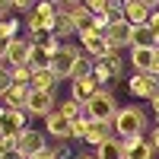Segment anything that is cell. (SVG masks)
<instances>
[{"label":"cell","mask_w":159,"mask_h":159,"mask_svg":"<svg viewBox=\"0 0 159 159\" xmlns=\"http://www.w3.org/2000/svg\"><path fill=\"white\" fill-rule=\"evenodd\" d=\"M70 19H73V25H76V32H86V29H92V10H89L86 3H80V7H73V13H70Z\"/></svg>","instance_id":"cell-20"},{"label":"cell","mask_w":159,"mask_h":159,"mask_svg":"<svg viewBox=\"0 0 159 159\" xmlns=\"http://www.w3.org/2000/svg\"><path fill=\"white\" fill-rule=\"evenodd\" d=\"M121 3H127V0H121Z\"/></svg>","instance_id":"cell-47"},{"label":"cell","mask_w":159,"mask_h":159,"mask_svg":"<svg viewBox=\"0 0 159 159\" xmlns=\"http://www.w3.org/2000/svg\"><path fill=\"white\" fill-rule=\"evenodd\" d=\"M143 7H150V10H159V0H140Z\"/></svg>","instance_id":"cell-40"},{"label":"cell","mask_w":159,"mask_h":159,"mask_svg":"<svg viewBox=\"0 0 159 159\" xmlns=\"http://www.w3.org/2000/svg\"><path fill=\"white\" fill-rule=\"evenodd\" d=\"M147 140L153 143V150L159 153V127H153V130H150V134H147Z\"/></svg>","instance_id":"cell-35"},{"label":"cell","mask_w":159,"mask_h":159,"mask_svg":"<svg viewBox=\"0 0 159 159\" xmlns=\"http://www.w3.org/2000/svg\"><path fill=\"white\" fill-rule=\"evenodd\" d=\"M111 16H108V13H92V29H96V32H108L111 29Z\"/></svg>","instance_id":"cell-29"},{"label":"cell","mask_w":159,"mask_h":159,"mask_svg":"<svg viewBox=\"0 0 159 159\" xmlns=\"http://www.w3.org/2000/svg\"><path fill=\"white\" fill-rule=\"evenodd\" d=\"M48 147L57 153V159H70V147H67V140H54V143H48Z\"/></svg>","instance_id":"cell-31"},{"label":"cell","mask_w":159,"mask_h":159,"mask_svg":"<svg viewBox=\"0 0 159 159\" xmlns=\"http://www.w3.org/2000/svg\"><path fill=\"white\" fill-rule=\"evenodd\" d=\"M57 38V42H64V38H70V35H80L76 32V25H73V19L70 16H57V22H54V32H51Z\"/></svg>","instance_id":"cell-22"},{"label":"cell","mask_w":159,"mask_h":159,"mask_svg":"<svg viewBox=\"0 0 159 159\" xmlns=\"http://www.w3.org/2000/svg\"><path fill=\"white\" fill-rule=\"evenodd\" d=\"M29 89H32V86H19V83H13V86H10V89L3 92V99H0V102H3L7 108H25Z\"/></svg>","instance_id":"cell-18"},{"label":"cell","mask_w":159,"mask_h":159,"mask_svg":"<svg viewBox=\"0 0 159 159\" xmlns=\"http://www.w3.org/2000/svg\"><path fill=\"white\" fill-rule=\"evenodd\" d=\"M130 67H134V73H153L156 70V48H130Z\"/></svg>","instance_id":"cell-10"},{"label":"cell","mask_w":159,"mask_h":159,"mask_svg":"<svg viewBox=\"0 0 159 159\" xmlns=\"http://www.w3.org/2000/svg\"><path fill=\"white\" fill-rule=\"evenodd\" d=\"M92 80H96V83L105 89V83H108V80H115L111 76V70H108V64L105 61H96V67H92Z\"/></svg>","instance_id":"cell-25"},{"label":"cell","mask_w":159,"mask_h":159,"mask_svg":"<svg viewBox=\"0 0 159 159\" xmlns=\"http://www.w3.org/2000/svg\"><path fill=\"white\" fill-rule=\"evenodd\" d=\"M19 38V19L16 16H0V42Z\"/></svg>","instance_id":"cell-21"},{"label":"cell","mask_w":159,"mask_h":159,"mask_svg":"<svg viewBox=\"0 0 159 159\" xmlns=\"http://www.w3.org/2000/svg\"><path fill=\"white\" fill-rule=\"evenodd\" d=\"M150 7H143L140 3V0H127V3H124V19L130 22V25H134V29H140V25H147L150 22Z\"/></svg>","instance_id":"cell-15"},{"label":"cell","mask_w":159,"mask_h":159,"mask_svg":"<svg viewBox=\"0 0 159 159\" xmlns=\"http://www.w3.org/2000/svg\"><path fill=\"white\" fill-rule=\"evenodd\" d=\"M153 76H159V48H156V70H153Z\"/></svg>","instance_id":"cell-42"},{"label":"cell","mask_w":159,"mask_h":159,"mask_svg":"<svg viewBox=\"0 0 159 159\" xmlns=\"http://www.w3.org/2000/svg\"><path fill=\"white\" fill-rule=\"evenodd\" d=\"M54 108H57L54 92H48V89H29V99H25V111H29L32 118H48Z\"/></svg>","instance_id":"cell-5"},{"label":"cell","mask_w":159,"mask_h":159,"mask_svg":"<svg viewBox=\"0 0 159 159\" xmlns=\"http://www.w3.org/2000/svg\"><path fill=\"white\" fill-rule=\"evenodd\" d=\"M38 7V0H13V10H19V13H25V16H29V13Z\"/></svg>","instance_id":"cell-32"},{"label":"cell","mask_w":159,"mask_h":159,"mask_svg":"<svg viewBox=\"0 0 159 159\" xmlns=\"http://www.w3.org/2000/svg\"><path fill=\"white\" fill-rule=\"evenodd\" d=\"M70 124H73V121H67L57 108L45 118V130H48L51 140H70Z\"/></svg>","instance_id":"cell-12"},{"label":"cell","mask_w":159,"mask_h":159,"mask_svg":"<svg viewBox=\"0 0 159 159\" xmlns=\"http://www.w3.org/2000/svg\"><path fill=\"white\" fill-rule=\"evenodd\" d=\"M80 48L86 51L89 57H108L111 54V48H108V38H105V32H96V29H86V32H80Z\"/></svg>","instance_id":"cell-6"},{"label":"cell","mask_w":159,"mask_h":159,"mask_svg":"<svg viewBox=\"0 0 159 159\" xmlns=\"http://www.w3.org/2000/svg\"><path fill=\"white\" fill-rule=\"evenodd\" d=\"M76 159H99L96 153H83V156H76Z\"/></svg>","instance_id":"cell-41"},{"label":"cell","mask_w":159,"mask_h":159,"mask_svg":"<svg viewBox=\"0 0 159 159\" xmlns=\"http://www.w3.org/2000/svg\"><path fill=\"white\" fill-rule=\"evenodd\" d=\"M118 108H121V105L115 102L111 92H108V89H99L96 96H92V102L83 105V118H89V121H111V124H115Z\"/></svg>","instance_id":"cell-2"},{"label":"cell","mask_w":159,"mask_h":159,"mask_svg":"<svg viewBox=\"0 0 159 159\" xmlns=\"http://www.w3.org/2000/svg\"><path fill=\"white\" fill-rule=\"evenodd\" d=\"M57 83H61V80H57V73L51 70L48 64H45V67H35V70H32V89H48V92H54V89H57Z\"/></svg>","instance_id":"cell-16"},{"label":"cell","mask_w":159,"mask_h":159,"mask_svg":"<svg viewBox=\"0 0 159 159\" xmlns=\"http://www.w3.org/2000/svg\"><path fill=\"white\" fill-rule=\"evenodd\" d=\"M13 13V0H0V16H10Z\"/></svg>","instance_id":"cell-37"},{"label":"cell","mask_w":159,"mask_h":159,"mask_svg":"<svg viewBox=\"0 0 159 159\" xmlns=\"http://www.w3.org/2000/svg\"><path fill=\"white\" fill-rule=\"evenodd\" d=\"M108 3H111V0H86V7L92 13H108Z\"/></svg>","instance_id":"cell-33"},{"label":"cell","mask_w":159,"mask_h":159,"mask_svg":"<svg viewBox=\"0 0 159 159\" xmlns=\"http://www.w3.org/2000/svg\"><path fill=\"white\" fill-rule=\"evenodd\" d=\"M57 111L67 118V121H76V118H83V105H80L76 99H64V102L57 105Z\"/></svg>","instance_id":"cell-23"},{"label":"cell","mask_w":159,"mask_h":159,"mask_svg":"<svg viewBox=\"0 0 159 159\" xmlns=\"http://www.w3.org/2000/svg\"><path fill=\"white\" fill-rule=\"evenodd\" d=\"M102 86L96 83L92 76H83V80H70V99H76L80 105H89L92 96H96Z\"/></svg>","instance_id":"cell-11"},{"label":"cell","mask_w":159,"mask_h":159,"mask_svg":"<svg viewBox=\"0 0 159 159\" xmlns=\"http://www.w3.org/2000/svg\"><path fill=\"white\" fill-rule=\"evenodd\" d=\"M147 29H150L153 35H159V10H153V13H150V22H147Z\"/></svg>","instance_id":"cell-34"},{"label":"cell","mask_w":159,"mask_h":159,"mask_svg":"<svg viewBox=\"0 0 159 159\" xmlns=\"http://www.w3.org/2000/svg\"><path fill=\"white\" fill-rule=\"evenodd\" d=\"M10 86H13V70L3 64V67H0V99H3V92H7Z\"/></svg>","instance_id":"cell-30"},{"label":"cell","mask_w":159,"mask_h":159,"mask_svg":"<svg viewBox=\"0 0 159 159\" xmlns=\"http://www.w3.org/2000/svg\"><path fill=\"white\" fill-rule=\"evenodd\" d=\"M153 48V32L147 29V25H140V29H134V48Z\"/></svg>","instance_id":"cell-27"},{"label":"cell","mask_w":159,"mask_h":159,"mask_svg":"<svg viewBox=\"0 0 159 159\" xmlns=\"http://www.w3.org/2000/svg\"><path fill=\"white\" fill-rule=\"evenodd\" d=\"M45 147H48V140H45L42 130H35V127H25V130L16 134V156L19 159H32V156L42 153Z\"/></svg>","instance_id":"cell-3"},{"label":"cell","mask_w":159,"mask_h":159,"mask_svg":"<svg viewBox=\"0 0 159 159\" xmlns=\"http://www.w3.org/2000/svg\"><path fill=\"white\" fill-rule=\"evenodd\" d=\"M10 70H13V83L32 86V67H29V64H22V67H10Z\"/></svg>","instance_id":"cell-26"},{"label":"cell","mask_w":159,"mask_h":159,"mask_svg":"<svg viewBox=\"0 0 159 159\" xmlns=\"http://www.w3.org/2000/svg\"><path fill=\"white\" fill-rule=\"evenodd\" d=\"M156 127H159V118H156Z\"/></svg>","instance_id":"cell-44"},{"label":"cell","mask_w":159,"mask_h":159,"mask_svg":"<svg viewBox=\"0 0 159 159\" xmlns=\"http://www.w3.org/2000/svg\"><path fill=\"white\" fill-rule=\"evenodd\" d=\"M61 48H64V42H57L54 35H42V38H35V54L42 57L45 64H48V61H54Z\"/></svg>","instance_id":"cell-17"},{"label":"cell","mask_w":159,"mask_h":159,"mask_svg":"<svg viewBox=\"0 0 159 159\" xmlns=\"http://www.w3.org/2000/svg\"><path fill=\"white\" fill-rule=\"evenodd\" d=\"M67 3H73V7H80V3H86V0H67Z\"/></svg>","instance_id":"cell-43"},{"label":"cell","mask_w":159,"mask_h":159,"mask_svg":"<svg viewBox=\"0 0 159 159\" xmlns=\"http://www.w3.org/2000/svg\"><path fill=\"white\" fill-rule=\"evenodd\" d=\"M80 54H83V48L64 42V48L57 51V57L48 61V67L57 73V80H70V76H73V67H76V61H80Z\"/></svg>","instance_id":"cell-4"},{"label":"cell","mask_w":159,"mask_h":159,"mask_svg":"<svg viewBox=\"0 0 159 159\" xmlns=\"http://www.w3.org/2000/svg\"><path fill=\"white\" fill-rule=\"evenodd\" d=\"M127 92L134 99H153L159 92V76H153V73H134L127 80Z\"/></svg>","instance_id":"cell-8"},{"label":"cell","mask_w":159,"mask_h":159,"mask_svg":"<svg viewBox=\"0 0 159 159\" xmlns=\"http://www.w3.org/2000/svg\"><path fill=\"white\" fill-rule=\"evenodd\" d=\"M7 48H10V42H0V61H7Z\"/></svg>","instance_id":"cell-39"},{"label":"cell","mask_w":159,"mask_h":159,"mask_svg":"<svg viewBox=\"0 0 159 159\" xmlns=\"http://www.w3.org/2000/svg\"><path fill=\"white\" fill-rule=\"evenodd\" d=\"M96 156H99V159H127V156H124V140H121V137H118V140H115V137L105 140L102 147L96 150Z\"/></svg>","instance_id":"cell-19"},{"label":"cell","mask_w":159,"mask_h":159,"mask_svg":"<svg viewBox=\"0 0 159 159\" xmlns=\"http://www.w3.org/2000/svg\"><path fill=\"white\" fill-rule=\"evenodd\" d=\"M0 140H3V134H0Z\"/></svg>","instance_id":"cell-46"},{"label":"cell","mask_w":159,"mask_h":159,"mask_svg":"<svg viewBox=\"0 0 159 159\" xmlns=\"http://www.w3.org/2000/svg\"><path fill=\"white\" fill-rule=\"evenodd\" d=\"M32 51H35V42L32 38H13L10 48H7V67H22V64L32 61Z\"/></svg>","instance_id":"cell-9"},{"label":"cell","mask_w":159,"mask_h":159,"mask_svg":"<svg viewBox=\"0 0 159 159\" xmlns=\"http://www.w3.org/2000/svg\"><path fill=\"white\" fill-rule=\"evenodd\" d=\"M147 130V115H143L140 105H121L115 115V137L121 140H134V137H143Z\"/></svg>","instance_id":"cell-1"},{"label":"cell","mask_w":159,"mask_h":159,"mask_svg":"<svg viewBox=\"0 0 159 159\" xmlns=\"http://www.w3.org/2000/svg\"><path fill=\"white\" fill-rule=\"evenodd\" d=\"M86 134H89V118H76V121L70 124V140L86 143Z\"/></svg>","instance_id":"cell-24"},{"label":"cell","mask_w":159,"mask_h":159,"mask_svg":"<svg viewBox=\"0 0 159 159\" xmlns=\"http://www.w3.org/2000/svg\"><path fill=\"white\" fill-rule=\"evenodd\" d=\"M105 38H108V48L111 51L134 48V25H130L127 19H118V22H111V29L105 32Z\"/></svg>","instance_id":"cell-7"},{"label":"cell","mask_w":159,"mask_h":159,"mask_svg":"<svg viewBox=\"0 0 159 159\" xmlns=\"http://www.w3.org/2000/svg\"><path fill=\"white\" fill-rule=\"evenodd\" d=\"M32 159H57V153L51 150V147H45L42 153H38V156H32Z\"/></svg>","instance_id":"cell-36"},{"label":"cell","mask_w":159,"mask_h":159,"mask_svg":"<svg viewBox=\"0 0 159 159\" xmlns=\"http://www.w3.org/2000/svg\"><path fill=\"white\" fill-rule=\"evenodd\" d=\"M0 67H3V61H0Z\"/></svg>","instance_id":"cell-45"},{"label":"cell","mask_w":159,"mask_h":159,"mask_svg":"<svg viewBox=\"0 0 159 159\" xmlns=\"http://www.w3.org/2000/svg\"><path fill=\"white\" fill-rule=\"evenodd\" d=\"M150 105H153V115H156V118H159V92H156V96H153V99H150Z\"/></svg>","instance_id":"cell-38"},{"label":"cell","mask_w":159,"mask_h":159,"mask_svg":"<svg viewBox=\"0 0 159 159\" xmlns=\"http://www.w3.org/2000/svg\"><path fill=\"white\" fill-rule=\"evenodd\" d=\"M115 137V124L111 121H89V134H86V147H102L105 140Z\"/></svg>","instance_id":"cell-13"},{"label":"cell","mask_w":159,"mask_h":159,"mask_svg":"<svg viewBox=\"0 0 159 159\" xmlns=\"http://www.w3.org/2000/svg\"><path fill=\"white\" fill-rule=\"evenodd\" d=\"M124 156L127 159H153L156 150L147 140V134H143V137H134V140H124Z\"/></svg>","instance_id":"cell-14"},{"label":"cell","mask_w":159,"mask_h":159,"mask_svg":"<svg viewBox=\"0 0 159 159\" xmlns=\"http://www.w3.org/2000/svg\"><path fill=\"white\" fill-rule=\"evenodd\" d=\"M102 61L108 64V70H111V76H115V80H118V76L124 73V61L118 57V51H111V54H108V57H102Z\"/></svg>","instance_id":"cell-28"}]
</instances>
